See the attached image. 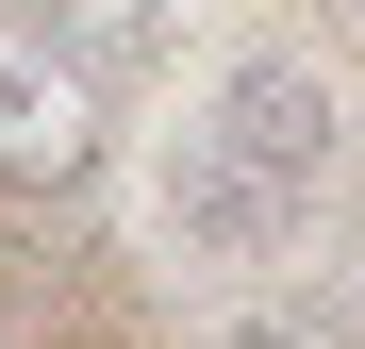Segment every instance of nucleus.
<instances>
[{"label": "nucleus", "instance_id": "nucleus-4", "mask_svg": "<svg viewBox=\"0 0 365 349\" xmlns=\"http://www.w3.org/2000/svg\"><path fill=\"white\" fill-rule=\"evenodd\" d=\"M216 349H332V316H316V300L282 283V300H250V316H216Z\"/></svg>", "mask_w": 365, "mask_h": 349}, {"label": "nucleus", "instance_id": "nucleus-2", "mask_svg": "<svg viewBox=\"0 0 365 349\" xmlns=\"http://www.w3.org/2000/svg\"><path fill=\"white\" fill-rule=\"evenodd\" d=\"M100 133H116V84L17 0V17H0V200H83Z\"/></svg>", "mask_w": 365, "mask_h": 349}, {"label": "nucleus", "instance_id": "nucleus-1", "mask_svg": "<svg viewBox=\"0 0 365 349\" xmlns=\"http://www.w3.org/2000/svg\"><path fill=\"white\" fill-rule=\"evenodd\" d=\"M316 200H332V84L299 50H250L200 100V133L166 150V233L200 266H282L316 233Z\"/></svg>", "mask_w": 365, "mask_h": 349}, {"label": "nucleus", "instance_id": "nucleus-3", "mask_svg": "<svg viewBox=\"0 0 365 349\" xmlns=\"http://www.w3.org/2000/svg\"><path fill=\"white\" fill-rule=\"evenodd\" d=\"M34 17H50V34H67V50H83V67H100V84H133V67H150V50H166V0H34Z\"/></svg>", "mask_w": 365, "mask_h": 349}]
</instances>
